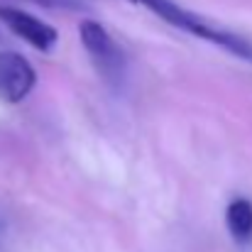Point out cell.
Segmentation results:
<instances>
[{"mask_svg": "<svg viewBox=\"0 0 252 252\" xmlns=\"http://www.w3.org/2000/svg\"><path fill=\"white\" fill-rule=\"evenodd\" d=\"M37 84L32 64L17 52H0V100L7 105L22 103Z\"/></svg>", "mask_w": 252, "mask_h": 252, "instance_id": "obj_4", "label": "cell"}, {"mask_svg": "<svg viewBox=\"0 0 252 252\" xmlns=\"http://www.w3.org/2000/svg\"><path fill=\"white\" fill-rule=\"evenodd\" d=\"M79 34H81V44H84L86 54L93 62L100 79L115 88L125 84L127 59H125V52L120 49V44L110 37V32L95 20H84Z\"/></svg>", "mask_w": 252, "mask_h": 252, "instance_id": "obj_2", "label": "cell"}, {"mask_svg": "<svg viewBox=\"0 0 252 252\" xmlns=\"http://www.w3.org/2000/svg\"><path fill=\"white\" fill-rule=\"evenodd\" d=\"M0 22L20 39H25L30 47L39 49V52H52L59 34L52 25H47L44 20L34 17L27 10L12 7V5H0Z\"/></svg>", "mask_w": 252, "mask_h": 252, "instance_id": "obj_3", "label": "cell"}, {"mask_svg": "<svg viewBox=\"0 0 252 252\" xmlns=\"http://www.w3.org/2000/svg\"><path fill=\"white\" fill-rule=\"evenodd\" d=\"M10 243H12V216L0 203V252H7Z\"/></svg>", "mask_w": 252, "mask_h": 252, "instance_id": "obj_6", "label": "cell"}, {"mask_svg": "<svg viewBox=\"0 0 252 252\" xmlns=\"http://www.w3.org/2000/svg\"><path fill=\"white\" fill-rule=\"evenodd\" d=\"M27 2H37L44 7H64V10H79L86 5V0H27Z\"/></svg>", "mask_w": 252, "mask_h": 252, "instance_id": "obj_7", "label": "cell"}, {"mask_svg": "<svg viewBox=\"0 0 252 252\" xmlns=\"http://www.w3.org/2000/svg\"><path fill=\"white\" fill-rule=\"evenodd\" d=\"M225 225L238 245H252V201L233 198L225 208Z\"/></svg>", "mask_w": 252, "mask_h": 252, "instance_id": "obj_5", "label": "cell"}, {"mask_svg": "<svg viewBox=\"0 0 252 252\" xmlns=\"http://www.w3.org/2000/svg\"><path fill=\"white\" fill-rule=\"evenodd\" d=\"M142 7H147L150 12H155L157 17H162L164 22H169L171 27L196 37V39H203V42H211L220 49H225L228 54L238 57V59H245L252 64V39L238 34V32H230V30H223L213 22H208L206 17L186 10L184 5H179L176 0H132Z\"/></svg>", "mask_w": 252, "mask_h": 252, "instance_id": "obj_1", "label": "cell"}]
</instances>
